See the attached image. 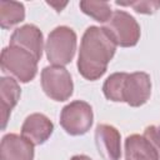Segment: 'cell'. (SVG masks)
<instances>
[{
	"instance_id": "obj_8",
	"label": "cell",
	"mask_w": 160,
	"mask_h": 160,
	"mask_svg": "<svg viewBox=\"0 0 160 160\" xmlns=\"http://www.w3.org/2000/svg\"><path fill=\"white\" fill-rule=\"evenodd\" d=\"M95 144L104 160H120V134L114 126L99 124L95 130Z\"/></svg>"
},
{
	"instance_id": "obj_4",
	"label": "cell",
	"mask_w": 160,
	"mask_h": 160,
	"mask_svg": "<svg viewBox=\"0 0 160 160\" xmlns=\"http://www.w3.org/2000/svg\"><path fill=\"white\" fill-rule=\"evenodd\" d=\"M1 69L14 75L21 82L34 79L38 70V59L29 51L10 45L1 51Z\"/></svg>"
},
{
	"instance_id": "obj_2",
	"label": "cell",
	"mask_w": 160,
	"mask_h": 160,
	"mask_svg": "<svg viewBox=\"0 0 160 160\" xmlns=\"http://www.w3.org/2000/svg\"><path fill=\"white\" fill-rule=\"evenodd\" d=\"M102 91L105 98L111 101H125L136 108L150 98L151 82L145 72H115L105 80Z\"/></svg>"
},
{
	"instance_id": "obj_5",
	"label": "cell",
	"mask_w": 160,
	"mask_h": 160,
	"mask_svg": "<svg viewBox=\"0 0 160 160\" xmlns=\"http://www.w3.org/2000/svg\"><path fill=\"white\" fill-rule=\"evenodd\" d=\"M104 29L109 32L116 45L129 48L136 45L140 38V26L128 12L116 10L105 24Z\"/></svg>"
},
{
	"instance_id": "obj_14",
	"label": "cell",
	"mask_w": 160,
	"mask_h": 160,
	"mask_svg": "<svg viewBox=\"0 0 160 160\" xmlns=\"http://www.w3.org/2000/svg\"><path fill=\"white\" fill-rule=\"evenodd\" d=\"M25 18L24 5L16 1H0V25L2 29H9L12 25L22 21Z\"/></svg>"
},
{
	"instance_id": "obj_18",
	"label": "cell",
	"mask_w": 160,
	"mask_h": 160,
	"mask_svg": "<svg viewBox=\"0 0 160 160\" xmlns=\"http://www.w3.org/2000/svg\"><path fill=\"white\" fill-rule=\"evenodd\" d=\"M49 5H51V6H54V8H56V11H61V9L66 5V2H64V4H61V5H59V4H55V2H48Z\"/></svg>"
},
{
	"instance_id": "obj_6",
	"label": "cell",
	"mask_w": 160,
	"mask_h": 160,
	"mask_svg": "<svg viewBox=\"0 0 160 160\" xmlns=\"http://www.w3.org/2000/svg\"><path fill=\"white\" fill-rule=\"evenodd\" d=\"M41 86L45 94L56 101H65L72 94V80L62 66H46L41 71Z\"/></svg>"
},
{
	"instance_id": "obj_13",
	"label": "cell",
	"mask_w": 160,
	"mask_h": 160,
	"mask_svg": "<svg viewBox=\"0 0 160 160\" xmlns=\"http://www.w3.org/2000/svg\"><path fill=\"white\" fill-rule=\"evenodd\" d=\"M20 98V86L12 78H1L0 80V110L2 129H5L9 115Z\"/></svg>"
},
{
	"instance_id": "obj_17",
	"label": "cell",
	"mask_w": 160,
	"mask_h": 160,
	"mask_svg": "<svg viewBox=\"0 0 160 160\" xmlns=\"http://www.w3.org/2000/svg\"><path fill=\"white\" fill-rule=\"evenodd\" d=\"M144 136L150 141V144L155 148L160 158V126L150 125L144 130Z\"/></svg>"
},
{
	"instance_id": "obj_3",
	"label": "cell",
	"mask_w": 160,
	"mask_h": 160,
	"mask_svg": "<svg viewBox=\"0 0 160 160\" xmlns=\"http://www.w3.org/2000/svg\"><path fill=\"white\" fill-rule=\"evenodd\" d=\"M48 60L55 66L69 64L76 50V34L68 26L54 29L46 40L45 45Z\"/></svg>"
},
{
	"instance_id": "obj_15",
	"label": "cell",
	"mask_w": 160,
	"mask_h": 160,
	"mask_svg": "<svg viewBox=\"0 0 160 160\" xmlns=\"http://www.w3.org/2000/svg\"><path fill=\"white\" fill-rule=\"evenodd\" d=\"M80 9L100 22H106L111 18V8L106 1H80Z\"/></svg>"
},
{
	"instance_id": "obj_16",
	"label": "cell",
	"mask_w": 160,
	"mask_h": 160,
	"mask_svg": "<svg viewBox=\"0 0 160 160\" xmlns=\"http://www.w3.org/2000/svg\"><path fill=\"white\" fill-rule=\"evenodd\" d=\"M116 5L121 6H131L135 11L141 12V14H154L159 8H160V1H145V0H139V1H129V2H122V1H116Z\"/></svg>"
},
{
	"instance_id": "obj_12",
	"label": "cell",
	"mask_w": 160,
	"mask_h": 160,
	"mask_svg": "<svg viewBox=\"0 0 160 160\" xmlns=\"http://www.w3.org/2000/svg\"><path fill=\"white\" fill-rule=\"evenodd\" d=\"M126 160H160L158 151L145 136L130 135L125 140Z\"/></svg>"
},
{
	"instance_id": "obj_19",
	"label": "cell",
	"mask_w": 160,
	"mask_h": 160,
	"mask_svg": "<svg viewBox=\"0 0 160 160\" xmlns=\"http://www.w3.org/2000/svg\"><path fill=\"white\" fill-rule=\"evenodd\" d=\"M71 160H91L90 158L85 156V155H76L74 158H71Z\"/></svg>"
},
{
	"instance_id": "obj_9",
	"label": "cell",
	"mask_w": 160,
	"mask_h": 160,
	"mask_svg": "<svg viewBox=\"0 0 160 160\" xmlns=\"http://www.w3.org/2000/svg\"><path fill=\"white\" fill-rule=\"evenodd\" d=\"M34 148L24 136L8 134L0 145V160H32Z\"/></svg>"
},
{
	"instance_id": "obj_11",
	"label": "cell",
	"mask_w": 160,
	"mask_h": 160,
	"mask_svg": "<svg viewBox=\"0 0 160 160\" xmlns=\"http://www.w3.org/2000/svg\"><path fill=\"white\" fill-rule=\"evenodd\" d=\"M54 130L52 122L42 114L29 115L21 128V136H24L32 145H40L45 142Z\"/></svg>"
},
{
	"instance_id": "obj_1",
	"label": "cell",
	"mask_w": 160,
	"mask_h": 160,
	"mask_svg": "<svg viewBox=\"0 0 160 160\" xmlns=\"http://www.w3.org/2000/svg\"><path fill=\"white\" fill-rule=\"evenodd\" d=\"M116 44L104 28L90 26L85 30L79 51L78 69L88 80H96L106 71Z\"/></svg>"
},
{
	"instance_id": "obj_7",
	"label": "cell",
	"mask_w": 160,
	"mask_h": 160,
	"mask_svg": "<svg viewBox=\"0 0 160 160\" xmlns=\"http://www.w3.org/2000/svg\"><path fill=\"white\" fill-rule=\"evenodd\" d=\"M60 124L70 135L85 134L92 124V109L85 101H72L60 114Z\"/></svg>"
},
{
	"instance_id": "obj_10",
	"label": "cell",
	"mask_w": 160,
	"mask_h": 160,
	"mask_svg": "<svg viewBox=\"0 0 160 160\" xmlns=\"http://www.w3.org/2000/svg\"><path fill=\"white\" fill-rule=\"evenodd\" d=\"M10 45L21 48L40 60L42 54V34L35 25H24L12 32Z\"/></svg>"
}]
</instances>
